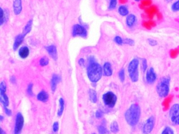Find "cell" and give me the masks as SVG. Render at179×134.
Instances as JSON below:
<instances>
[{
  "label": "cell",
  "mask_w": 179,
  "mask_h": 134,
  "mask_svg": "<svg viewBox=\"0 0 179 134\" xmlns=\"http://www.w3.org/2000/svg\"><path fill=\"white\" fill-rule=\"evenodd\" d=\"M141 116V108L137 104H132L126 111L125 118L127 124L132 127L137 125Z\"/></svg>",
  "instance_id": "obj_1"
},
{
  "label": "cell",
  "mask_w": 179,
  "mask_h": 134,
  "mask_svg": "<svg viewBox=\"0 0 179 134\" xmlns=\"http://www.w3.org/2000/svg\"><path fill=\"white\" fill-rule=\"evenodd\" d=\"M103 68L96 61L88 63L87 67V76L90 81L93 83L99 81L102 77Z\"/></svg>",
  "instance_id": "obj_2"
},
{
  "label": "cell",
  "mask_w": 179,
  "mask_h": 134,
  "mask_svg": "<svg viewBox=\"0 0 179 134\" xmlns=\"http://www.w3.org/2000/svg\"><path fill=\"white\" fill-rule=\"evenodd\" d=\"M170 78L165 76L160 79L156 87L157 94L161 98L166 97L170 92Z\"/></svg>",
  "instance_id": "obj_3"
},
{
  "label": "cell",
  "mask_w": 179,
  "mask_h": 134,
  "mask_svg": "<svg viewBox=\"0 0 179 134\" xmlns=\"http://www.w3.org/2000/svg\"><path fill=\"white\" fill-rule=\"evenodd\" d=\"M139 60L137 58L132 59L129 63L128 67V72L129 77L132 82L136 83L139 80Z\"/></svg>",
  "instance_id": "obj_4"
},
{
  "label": "cell",
  "mask_w": 179,
  "mask_h": 134,
  "mask_svg": "<svg viewBox=\"0 0 179 134\" xmlns=\"http://www.w3.org/2000/svg\"><path fill=\"white\" fill-rule=\"evenodd\" d=\"M72 35L73 37H81L82 38H86L88 36V31L86 25L83 24H76L72 28Z\"/></svg>",
  "instance_id": "obj_5"
},
{
  "label": "cell",
  "mask_w": 179,
  "mask_h": 134,
  "mask_svg": "<svg viewBox=\"0 0 179 134\" xmlns=\"http://www.w3.org/2000/svg\"><path fill=\"white\" fill-rule=\"evenodd\" d=\"M169 118L171 122L176 125H179V104H174L169 110Z\"/></svg>",
  "instance_id": "obj_6"
},
{
  "label": "cell",
  "mask_w": 179,
  "mask_h": 134,
  "mask_svg": "<svg viewBox=\"0 0 179 134\" xmlns=\"http://www.w3.org/2000/svg\"><path fill=\"white\" fill-rule=\"evenodd\" d=\"M103 99L105 104L110 108H112L115 106L117 97V96L112 92H108L103 95Z\"/></svg>",
  "instance_id": "obj_7"
},
{
  "label": "cell",
  "mask_w": 179,
  "mask_h": 134,
  "mask_svg": "<svg viewBox=\"0 0 179 134\" xmlns=\"http://www.w3.org/2000/svg\"><path fill=\"white\" fill-rule=\"evenodd\" d=\"M155 124V118L154 116L149 117L143 125L142 132L143 134H150L153 131Z\"/></svg>",
  "instance_id": "obj_8"
},
{
  "label": "cell",
  "mask_w": 179,
  "mask_h": 134,
  "mask_svg": "<svg viewBox=\"0 0 179 134\" xmlns=\"http://www.w3.org/2000/svg\"><path fill=\"white\" fill-rule=\"evenodd\" d=\"M24 117L21 113H18L16 116L14 134H20L24 126Z\"/></svg>",
  "instance_id": "obj_9"
},
{
  "label": "cell",
  "mask_w": 179,
  "mask_h": 134,
  "mask_svg": "<svg viewBox=\"0 0 179 134\" xmlns=\"http://www.w3.org/2000/svg\"><path fill=\"white\" fill-rule=\"evenodd\" d=\"M146 81L149 84L154 83L157 80V74L153 67H150L146 72Z\"/></svg>",
  "instance_id": "obj_10"
},
{
  "label": "cell",
  "mask_w": 179,
  "mask_h": 134,
  "mask_svg": "<svg viewBox=\"0 0 179 134\" xmlns=\"http://www.w3.org/2000/svg\"><path fill=\"white\" fill-rule=\"evenodd\" d=\"M45 48L49 55L54 60L56 61L58 59V54L56 46L54 45H50L46 46Z\"/></svg>",
  "instance_id": "obj_11"
},
{
  "label": "cell",
  "mask_w": 179,
  "mask_h": 134,
  "mask_svg": "<svg viewBox=\"0 0 179 134\" xmlns=\"http://www.w3.org/2000/svg\"><path fill=\"white\" fill-rule=\"evenodd\" d=\"M13 10L14 14L19 15L23 10L22 0H14L13 3Z\"/></svg>",
  "instance_id": "obj_12"
},
{
  "label": "cell",
  "mask_w": 179,
  "mask_h": 134,
  "mask_svg": "<svg viewBox=\"0 0 179 134\" xmlns=\"http://www.w3.org/2000/svg\"><path fill=\"white\" fill-rule=\"evenodd\" d=\"M9 19V11L8 9L0 8V25L2 26Z\"/></svg>",
  "instance_id": "obj_13"
},
{
  "label": "cell",
  "mask_w": 179,
  "mask_h": 134,
  "mask_svg": "<svg viewBox=\"0 0 179 134\" xmlns=\"http://www.w3.org/2000/svg\"><path fill=\"white\" fill-rule=\"evenodd\" d=\"M25 37L22 34H20L17 35V37H15L14 39V43L13 45V49L14 51H16L17 50H18L20 46L22 45L23 42L24 40Z\"/></svg>",
  "instance_id": "obj_14"
},
{
  "label": "cell",
  "mask_w": 179,
  "mask_h": 134,
  "mask_svg": "<svg viewBox=\"0 0 179 134\" xmlns=\"http://www.w3.org/2000/svg\"><path fill=\"white\" fill-rule=\"evenodd\" d=\"M145 11L146 14H147V17L150 20H152L155 14H157L158 12V8L156 6H152L148 8H145Z\"/></svg>",
  "instance_id": "obj_15"
},
{
  "label": "cell",
  "mask_w": 179,
  "mask_h": 134,
  "mask_svg": "<svg viewBox=\"0 0 179 134\" xmlns=\"http://www.w3.org/2000/svg\"><path fill=\"white\" fill-rule=\"evenodd\" d=\"M30 50L28 46H23L20 48L19 50V55L20 58L22 59H26L30 55Z\"/></svg>",
  "instance_id": "obj_16"
},
{
  "label": "cell",
  "mask_w": 179,
  "mask_h": 134,
  "mask_svg": "<svg viewBox=\"0 0 179 134\" xmlns=\"http://www.w3.org/2000/svg\"><path fill=\"white\" fill-rule=\"evenodd\" d=\"M61 80V78L59 75L54 74L52 76V78L51 81H50V85H51L52 90L53 92L55 91L57 84L59 83Z\"/></svg>",
  "instance_id": "obj_17"
},
{
  "label": "cell",
  "mask_w": 179,
  "mask_h": 134,
  "mask_svg": "<svg viewBox=\"0 0 179 134\" xmlns=\"http://www.w3.org/2000/svg\"><path fill=\"white\" fill-rule=\"evenodd\" d=\"M33 21L32 19H31L28 21L26 24V25L24 26L22 33L24 37H26L28 34L31 32L33 27Z\"/></svg>",
  "instance_id": "obj_18"
},
{
  "label": "cell",
  "mask_w": 179,
  "mask_h": 134,
  "mask_svg": "<svg viewBox=\"0 0 179 134\" xmlns=\"http://www.w3.org/2000/svg\"><path fill=\"white\" fill-rule=\"evenodd\" d=\"M103 72L104 75L106 76H111L112 75V65L109 62H106L104 63L103 66Z\"/></svg>",
  "instance_id": "obj_19"
},
{
  "label": "cell",
  "mask_w": 179,
  "mask_h": 134,
  "mask_svg": "<svg viewBox=\"0 0 179 134\" xmlns=\"http://www.w3.org/2000/svg\"><path fill=\"white\" fill-rule=\"evenodd\" d=\"M136 17L134 14H129L126 17V24L129 28H131L136 22Z\"/></svg>",
  "instance_id": "obj_20"
},
{
  "label": "cell",
  "mask_w": 179,
  "mask_h": 134,
  "mask_svg": "<svg viewBox=\"0 0 179 134\" xmlns=\"http://www.w3.org/2000/svg\"><path fill=\"white\" fill-rule=\"evenodd\" d=\"M48 97L49 96L48 95V93L46 92L45 91L41 92L37 96V99L43 102H47L48 99Z\"/></svg>",
  "instance_id": "obj_21"
},
{
  "label": "cell",
  "mask_w": 179,
  "mask_h": 134,
  "mask_svg": "<svg viewBox=\"0 0 179 134\" xmlns=\"http://www.w3.org/2000/svg\"><path fill=\"white\" fill-rule=\"evenodd\" d=\"M118 13L119 14L123 16V17H125L128 15L129 14V10L127 8V7L125 6H120L118 8Z\"/></svg>",
  "instance_id": "obj_22"
},
{
  "label": "cell",
  "mask_w": 179,
  "mask_h": 134,
  "mask_svg": "<svg viewBox=\"0 0 179 134\" xmlns=\"http://www.w3.org/2000/svg\"><path fill=\"white\" fill-rule=\"evenodd\" d=\"M0 101L2 103L4 107H6L9 105V99H8V96L6 95V93L4 94H0Z\"/></svg>",
  "instance_id": "obj_23"
},
{
  "label": "cell",
  "mask_w": 179,
  "mask_h": 134,
  "mask_svg": "<svg viewBox=\"0 0 179 134\" xmlns=\"http://www.w3.org/2000/svg\"><path fill=\"white\" fill-rule=\"evenodd\" d=\"M90 101L92 102L95 103L97 101V94L96 92L93 89H90Z\"/></svg>",
  "instance_id": "obj_24"
},
{
  "label": "cell",
  "mask_w": 179,
  "mask_h": 134,
  "mask_svg": "<svg viewBox=\"0 0 179 134\" xmlns=\"http://www.w3.org/2000/svg\"><path fill=\"white\" fill-rule=\"evenodd\" d=\"M110 131L114 134L117 133L119 131V125L117 122H113L110 125Z\"/></svg>",
  "instance_id": "obj_25"
},
{
  "label": "cell",
  "mask_w": 179,
  "mask_h": 134,
  "mask_svg": "<svg viewBox=\"0 0 179 134\" xmlns=\"http://www.w3.org/2000/svg\"><path fill=\"white\" fill-rule=\"evenodd\" d=\"M59 105H60V108L58 111L57 115L59 116H61L63 114V113L64 109V101L62 98H61L59 99Z\"/></svg>",
  "instance_id": "obj_26"
},
{
  "label": "cell",
  "mask_w": 179,
  "mask_h": 134,
  "mask_svg": "<svg viewBox=\"0 0 179 134\" xmlns=\"http://www.w3.org/2000/svg\"><path fill=\"white\" fill-rule=\"evenodd\" d=\"M39 63L41 66H47L49 64V59L46 56H43L39 59Z\"/></svg>",
  "instance_id": "obj_27"
},
{
  "label": "cell",
  "mask_w": 179,
  "mask_h": 134,
  "mask_svg": "<svg viewBox=\"0 0 179 134\" xmlns=\"http://www.w3.org/2000/svg\"><path fill=\"white\" fill-rule=\"evenodd\" d=\"M117 5V0H110L109 3L108 9L109 10H114Z\"/></svg>",
  "instance_id": "obj_28"
},
{
  "label": "cell",
  "mask_w": 179,
  "mask_h": 134,
  "mask_svg": "<svg viewBox=\"0 0 179 134\" xmlns=\"http://www.w3.org/2000/svg\"><path fill=\"white\" fill-rule=\"evenodd\" d=\"M161 134H174L173 129L170 127L167 126L163 130Z\"/></svg>",
  "instance_id": "obj_29"
},
{
  "label": "cell",
  "mask_w": 179,
  "mask_h": 134,
  "mask_svg": "<svg viewBox=\"0 0 179 134\" xmlns=\"http://www.w3.org/2000/svg\"><path fill=\"white\" fill-rule=\"evenodd\" d=\"M6 84L4 81L1 82L0 84V94L6 93Z\"/></svg>",
  "instance_id": "obj_30"
},
{
  "label": "cell",
  "mask_w": 179,
  "mask_h": 134,
  "mask_svg": "<svg viewBox=\"0 0 179 134\" xmlns=\"http://www.w3.org/2000/svg\"><path fill=\"white\" fill-rule=\"evenodd\" d=\"M179 47L176 48L174 50H172L170 51V55L172 58H176V56L179 55Z\"/></svg>",
  "instance_id": "obj_31"
},
{
  "label": "cell",
  "mask_w": 179,
  "mask_h": 134,
  "mask_svg": "<svg viewBox=\"0 0 179 134\" xmlns=\"http://www.w3.org/2000/svg\"><path fill=\"white\" fill-rule=\"evenodd\" d=\"M119 78L120 79L121 82H123L125 79V70L123 68L119 72Z\"/></svg>",
  "instance_id": "obj_32"
},
{
  "label": "cell",
  "mask_w": 179,
  "mask_h": 134,
  "mask_svg": "<svg viewBox=\"0 0 179 134\" xmlns=\"http://www.w3.org/2000/svg\"><path fill=\"white\" fill-rule=\"evenodd\" d=\"M171 9L173 12L179 11V0L176 1L172 5Z\"/></svg>",
  "instance_id": "obj_33"
},
{
  "label": "cell",
  "mask_w": 179,
  "mask_h": 134,
  "mask_svg": "<svg viewBox=\"0 0 179 134\" xmlns=\"http://www.w3.org/2000/svg\"><path fill=\"white\" fill-rule=\"evenodd\" d=\"M114 41L116 44L119 45H121L123 44V39L119 36H116L114 39Z\"/></svg>",
  "instance_id": "obj_34"
},
{
  "label": "cell",
  "mask_w": 179,
  "mask_h": 134,
  "mask_svg": "<svg viewBox=\"0 0 179 134\" xmlns=\"http://www.w3.org/2000/svg\"><path fill=\"white\" fill-rule=\"evenodd\" d=\"M123 43L129 45L130 46H134V41L131 39H123Z\"/></svg>",
  "instance_id": "obj_35"
},
{
  "label": "cell",
  "mask_w": 179,
  "mask_h": 134,
  "mask_svg": "<svg viewBox=\"0 0 179 134\" xmlns=\"http://www.w3.org/2000/svg\"><path fill=\"white\" fill-rule=\"evenodd\" d=\"M148 68V64H147V59H143L142 61V69H143V72H146Z\"/></svg>",
  "instance_id": "obj_36"
},
{
  "label": "cell",
  "mask_w": 179,
  "mask_h": 134,
  "mask_svg": "<svg viewBox=\"0 0 179 134\" xmlns=\"http://www.w3.org/2000/svg\"><path fill=\"white\" fill-rule=\"evenodd\" d=\"M98 131L99 134H106L108 133L107 129L103 126H99Z\"/></svg>",
  "instance_id": "obj_37"
},
{
  "label": "cell",
  "mask_w": 179,
  "mask_h": 134,
  "mask_svg": "<svg viewBox=\"0 0 179 134\" xmlns=\"http://www.w3.org/2000/svg\"><path fill=\"white\" fill-rule=\"evenodd\" d=\"M152 3V0H142L141 1V4L145 7L150 6Z\"/></svg>",
  "instance_id": "obj_38"
},
{
  "label": "cell",
  "mask_w": 179,
  "mask_h": 134,
  "mask_svg": "<svg viewBox=\"0 0 179 134\" xmlns=\"http://www.w3.org/2000/svg\"><path fill=\"white\" fill-rule=\"evenodd\" d=\"M148 42L149 44L151 46H155L158 44L157 41H156L155 39H148Z\"/></svg>",
  "instance_id": "obj_39"
},
{
  "label": "cell",
  "mask_w": 179,
  "mask_h": 134,
  "mask_svg": "<svg viewBox=\"0 0 179 134\" xmlns=\"http://www.w3.org/2000/svg\"><path fill=\"white\" fill-rule=\"evenodd\" d=\"M33 84H29L28 88V95H30V96H33Z\"/></svg>",
  "instance_id": "obj_40"
},
{
  "label": "cell",
  "mask_w": 179,
  "mask_h": 134,
  "mask_svg": "<svg viewBox=\"0 0 179 134\" xmlns=\"http://www.w3.org/2000/svg\"><path fill=\"white\" fill-rule=\"evenodd\" d=\"M143 26L145 28H147V30H151L152 27L151 25L149 24V22L147 21H143Z\"/></svg>",
  "instance_id": "obj_41"
},
{
  "label": "cell",
  "mask_w": 179,
  "mask_h": 134,
  "mask_svg": "<svg viewBox=\"0 0 179 134\" xmlns=\"http://www.w3.org/2000/svg\"><path fill=\"white\" fill-rule=\"evenodd\" d=\"M53 129V131L54 132H57L59 131V124L57 122H56L54 123Z\"/></svg>",
  "instance_id": "obj_42"
},
{
  "label": "cell",
  "mask_w": 179,
  "mask_h": 134,
  "mask_svg": "<svg viewBox=\"0 0 179 134\" xmlns=\"http://www.w3.org/2000/svg\"><path fill=\"white\" fill-rule=\"evenodd\" d=\"M103 116V113L100 110H98L96 113V117L97 118H101Z\"/></svg>",
  "instance_id": "obj_43"
},
{
  "label": "cell",
  "mask_w": 179,
  "mask_h": 134,
  "mask_svg": "<svg viewBox=\"0 0 179 134\" xmlns=\"http://www.w3.org/2000/svg\"><path fill=\"white\" fill-rule=\"evenodd\" d=\"M85 59L83 58H81V59H79L78 60V64L79 65V66H81V67L84 66L85 65Z\"/></svg>",
  "instance_id": "obj_44"
},
{
  "label": "cell",
  "mask_w": 179,
  "mask_h": 134,
  "mask_svg": "<svg viewBox=\"0 0 179 134\" xmlns=\"http://www.w3.org/2000/svg\"><path fill=\"white\" fill-rule=\"evenodd\" d=\"M4 110H5L6 114L8 116H11L12 111L10 109L7 108L6 107H4Z\"/></svg>",
  "instance_id": "obj_45"
},
{
  "label": "cell",
  "mask_w": 179,
  "mask_h": 134,
  "mask_svg": "<svg viewBox=\"0 0 179 134\" xmlns=\"http://www.w3.org/2000/svg\"><path fill=\"white\" fill-rule=\"evenodd\" d=\"M157 19L159 20H161L162 19L163 15L161 13L158 12L157 14Z\"/></svg>",
  "instance_id": "obj_46"
},
{
  "label": "cell",
  "mask_w": 179,
  "mask_h": 134,
  "mask_svg": "<svg viewBox=\"0 0 179 134\" xmlns=\"http://www.w3.org/2000/svg\"><path fill=\"white\" fill-rule=\"evenodd\" d=\"M148 22L149 23V24L151 25V27H155L156 26V23L154 21L150 20H149Z\"/></svg>",
  "instance_id": "obj_47"
},
{
  "label": "cell",
  "mask_w": 179,
  "mask_h": 134,
  "mask_svg": "<svg viewBox=\"0 0 179 134\" xmlns=\"http://www.w3.org/2000/svg\"><path fill=\"white\" fill-rule=\"evenodd\" d=\"M10 81H11L12 83L15 84L16 83V78H15V77L14 76H12L11 78H10Z\"/></svg>",
  "instance_id": "obj_48"
},
{
  "label": "cell",
  "mask_w": 179,
  "mask_h": 134,
  "mask_svg": "<svg viewBox=\"0 0 179 134\" xmlns=\"http://www.w3.org/2000/svg\"><path fill=\"white\" fill-rule=\"evenodd\" d=\"M139 8H141V9H144V10H145V8H146V7H145V6H143L141 3L139 4Z\"/></svg>",
  "instance_id": "obj_49"
},
{
  "label": "cell",
  "mask_w": 179,
  "mask_h": 134,
  "mask_svg": "<svg viewBox=\"0 0 179 134\" xmlns=\"http://www.w3.org/2000/svg\"><path fill=\"white\" fill-rule=\"evenodd\" d=\"M119 2L121 4H125L127 2V0H119Z\"/></svg>",
  "instance_id": "obj_50"
},
{
  "label": "cell",
  "mask_w": 179,
  "mask_h": 134,
  "mask_svg": "<svg viewBox=\"0 0 179 134\" xmlns=\"http://www.w3.org/2000/svg\"><path fill=\"white\" fill-rule=\"evenodd\" d=\"M1 134H6V132L3 131L2 128H1Z\"/></svg>",
  "instance_id": "obj_51"
},
{
  "label": "cell",
  "mask_w": 179,
  "mask_h": 134,
  "mask_svg": "<svg viewBox=\"0 0 179 134\" xmlns=\"http://www.w3.org/2000/svg\"><path fill=\"white\" fill-rule=\"evenodd\" d=\"M3 119H4V118H3V116H0V120L2 122V121L3 120Z\"/></svg>",
  "instance_id": "obj_52"
},
{
  "label": "cell",
  "mask_w": 179,
  "mask_h": 134,
  "mask_svg": "<svg viewBox=\"0 0 179 134\" xmlns=\"http://www.w3.org/2000/svg\"><path fill=\"white\" fill-rule=\"evenodd\" d=\"M167 2H171V1H172L173 0H165Z\"/></svg>",
  "instance_id": "obj_53"
},
{
  "label": "cell",
  "mask_w": 179,
  "mask_h": 134,
  "mask_svg": "<svg viewBox=\"0 0 179 134\" xmlns=\"http://www.w3.org/2000/svg\"><path fill=\"white\" fill-rule=\"evenodd\" d=\"M136 1H137V2H139V1H140V0H135Z\"/></svg>",
  "instance_id": "obj_54"
},
{
  "label": "cell",
  "mask_w": 179,
  "mask_h": 134,
  "mask_svg": "<svg viewBox=\"0 0 179 134\" xmlns=\"http://www.w3.org/2000/svg\"></svg>",
  "instance_id": "obj_55"
},
{
  "label": "cell",
  "mask_w": 179,
  "mask_h": 134,
  "mask_svg": "<svg viewBox=\"0 0 179 134\" xmlns=\"http://www.w3.org/2000/svg\"></svg>",
  "instance_id": "obj_56"
},
{
  "label": "cell",
  "mask_w": 179,
  "mask_h": 134,
  "mask_svg": "<svg viewBox=\"0 0 179 134\" xmlns=\"http://www.w3.org/2000/svg\"></svg>",
  "instance_id": "obj_57"
}]
</instances>
